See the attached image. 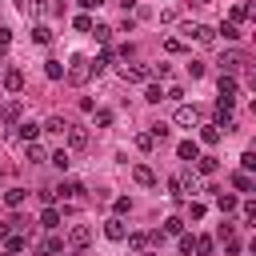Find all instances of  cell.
Instances as JSON below:
<instances>
[{"label": "cell", "mask_w": 256, "mask_h": 256, "mask_svg": "<svg viewBox=\"0 0 256 256\" xmlns=\"http://www.w3.org/2000/svg\"><path fill=\"white\" fill-rule=\"evenodd\" d=\"M4 88H8V92H20V88H24V72H20V68H8V72H4Z\"/></svg>", "instance_id": "ba28073f"}, {"label": "cell", "mask_w": 256, "mask_h": 256, "mask_svg": "<svg viewBox=\"0 0 256 256\" xmlns=\"http://www.w3.org/2000/svg\"><path fill=\"white\" fill-rule=\"evenodd\" d=\"M192 4H208V0H192Z\"/></svg>", "instance_id": "f6af8a7d"}, {"label": "cell", "mask_w": 256, "mask_h": 256, "mask_svg": "<svg viewBox=\"0 0 256 256\" xmlns=\"http://www.w3.org/2000/svg\"><path fill=\"white\" fill-rule=\"evenodd\" d=\"M44 76H48V80H60V76H64V64H60V60H44Z\"/></svg>", "instance_id": "2e32d148"}, {"label": "cell", "mask_w": 256, "mask_h": 256, "mask_svg": "<svg viewBox=\"0 0 256 256\" xmlns=\"http://www.w3.org/2000/svg\"><path fill=\"white\" fill-rule=\"evenodd\" d=\"M132 180H136V184H144V188H148V184H152V180H156V176H152V168H148V164H136V168H132Z\"/></svg>", "instance_id": "5bb4252c"}, {"label": "cell", "mask_w": 256, "mask_h": 256, "mask_svg": "<svg viewBox=\"0 0 256 256\" xmlns=\"http://www.w3.org/2000/svg\"><path fill=\"white\" fill-rule=\"evenodd\" d=\"M232 96H236V80H232L228 72H220V100H228V104H232Z\"/></svg>", "instance_id": "30bf717a"}, {"label": "cell", "mask_w": 256, "mask_h": 256, "mask_svg": "<svg viewBox=\"0 0 256 256\" xmlns=\"http://www.w3.org/2000/svg\"><path fill=\"white\" fill-rule=\"evenodd\" d=\"M196 168H200L204 176H212V172H216L220 164H216V156H196Z\"/></svg>", "instance_id": "ac0fdd59"}, {"label": "cell", "mask_w": 256, "mask_h": 256, "mask_svg": "<svg viewBox=\"0 0 256 256\" xmlns=\"http://www.w3.org/2000/svg\"><path fill=\"white\" fill-rule=\"evenodd\" d=\"M120 4H124V8H132V4H136V0H120Z\"/></svg>", "instance_id": "ee69618b"}, {"label": "cell", "mask_w": 256, "mask_h": 256, "mask_svg": "<svg viewBox=\"0 0 256 256\" xmlns=\"http://www.w3.org/2000/svg\"><path fill=\"white\" fill-rule=\"evenodd\" d=\"M0 116H4V120H16V116H20V104H16V100H8V104L0 108Z\"/></svg>", "instance_id": "f546056e"}, {"label": "cell", "mask_w": 256, "mask_h": 256, "mask_svg": "<svg viewBox=\"0 0 256 256\" xmlns=\"http://www.w3.org/2000/svg\"><path fill=\"white\" fill-rule=\"evenodd\" d=\"M96 124H100V128H108V124H112V112H108V108H100V112H96Z\"/></svg>", "instance_id": "836d02e7"}, {"label": "cell", "mask_w": 256, "mask_h": 256, "mask_svg": "<svg viewBox=\"0 0 256 256\" xmlns=\"http://www.w3.org/2000/svg\"><path fill=\"white\" fill-rule=\"evenodd\" d=\"M152 144H156V140H152V132H140V136H136V148H144V152H148Z\"/></svg>", "instance_id": "d6a6232c"}, {"label": "cell", "mask_w": 256, "mask_h": 256, "mask_svg": "<svg viewBox=\"0 0 256 256\" xmlns=\"http://www.w3.org/2000/svg\"><path fill=\"white\" fill-rule=\"evenodd\" d=\"M88 240H92V228H88V224H72V228H68V248H72V252H84Z\"/></svg>", "instance_id": "7a4b0ae2"}, {"label": "cell", "mask_w": 256, "mask_h": 256, "mask_svg": "<svg viewBox=\"0 0 256 256\" xmlns=\"http://www.w3.org/2000/svg\"><path fill=\"white\" fill-rule=\"evenodd\" d=\"M68 144H72V148H84V144H88V132L76 128V124H68Z\"/></svg>", "instance_id": "7c38bea8"}, {"label": "cell", "mask_w": 256, "mask_h": 256, "mask_svg": "<svg viewBox=\"0 0 256 256\" xmlns=\"http://www.w3.org/2000/svg\"><path fill=\"white\" fill-rule=\"evenodd\" d=\"M232 184H236V192H252V176H248V172H236Z\"/></svg>", "instance_id": "ffe728a7"}, {"label": "cell", "mask_w": 256, "mask_h": 256, "mask_svg": "<svg viewBox=\"0 0 256 256\" xmlns=\"http://www.w3.org/2000/svg\"><path fill=\"white\" fill-rule=\"evenodd\" d=\"M184 32H188V36H196V40H200V44H212V40H216V32H212V28H208V24H188V28H184Z\"/></svg>", "instance_id": "277c9868"}, {"label": "cell", "mask_w": 256, "mask_h": 256, "mask_svg": "<svg viewBox=\"0 0 256 256\" xmlns=\"http://www.w3.org/2000/svg\"><path fill=\"white\" fill-rule=\"evenodd\" d=\"M200 140H204V144H216V140H220V128H212V124H208V128L200 132Z\"/></svg>", "instance_id": "4dcf8cb0"}, {"label": "cell", "mask_w": 256, "mask_h": 256, "mask_svg": "<svg viewBox=\"0 0 256 256\" xmlns=\"http://www.w3.org/2000/svg\"><path fill=\"white\" fill-rule=\"evenodd\" d=\"M192 248H196V252H200V256H212V240H208V236H200V240H196V244H192Z\"/></svg>", "instance_id": "1f68e13d"}, {"label": "cell", "mask_w": 256, "mask_h": 256, "mask_svg": "<svg viewBox=\"0 0 256 256\" xmlns=\"http://www.w3.org/2000/svg\"><path fill=\"white\" fill-rule=\"evenodd\" d=\"M88 32H92L100 44H108V36H112V28H108V24H96V28H88Z\"/></svg>", "instance_id": "d4e9b609"}, {"label": "cell", "mask_w": 256, "mask_h": 256, "mask_svg": "<svg viewBox=\"0 0 256 256\" xmlns=\"http://www.w3.org/2000/svg\"><path fill=\"white\" fill-rule=\"evenodd\" d=\"M104 0H80V8H100Z\"/></svg>", "instance_id": "7bdbcfd3"}, {"label": "cell", "mask_w": 256, "mask_h": 256, "mask_svg": "<svg viewBox=\"0 0 256 256\" xmlns=\"http://www.w3.org/2000/svg\"><path fill=\"white\" fill-rule=\"evenodd\" d=\"M120 76H124L128 84H140V80H148V76H152V68H128V64H124V68H120Z\"/></svg>", "instance_id": "52a82bcc"}, {"label": "cell", "mask_w": 256, "mask_h": 256, "mask_svg": "<svg viewBox=\"0 0 256 256\" xmlns=\"http://www.w3.org/2000/svg\"><path fill=\"white\" fill-rule=\"evenodd\" d=\"M28 160H32V164H44V148H40V144H36V140H32V144H28Z\"/></svg>", "instance_id": "83f0119b"}, {"label": "cell", "mask_w": 256, "mask_h": 256, "mask_svg": "<svg viewBox=\"0 0 256 256\" xmlns=\"http://www.w3.org/2000/svg\"><path fill=\"white\" fill-rule=\"evenodd\" d=\"M72 24H76V32H88V28H92V20H88V16H76Z\"/></svg>", "instance_id": "d590c367"}, {"label": "cell", "mask_w": 256, "mask_h": 256, "mask_svg": "<svg viewBox=\"0 0 256 256\" xmlns=\"http://www.w3.org/2000/svg\"><path fill=\"white\" fill-rule=\"evenodd\" d=\"M40 132H52V136H64V132H68V120H64V116H48Z\"/></svg>", "instance_id": "9c48e42d"}, {"label": "cell", "mask_w": 256, "mask_h": 256, "mask_svg": "<svg viewBox=\"0 0 256 256\" xmlns=\"http://www.w3.org/2000/svg\"><path fill=\"white\" fill-rule=\"evenodd\" d=\"M216 208H220V212H236V196L220 192V196H216Z\"/></svg>", "instance_id": "44dd1931"}, {"label": "cell", "mask_w": 256, "mask_h": 256, "mask_svg": "<svg viewBox=\"0 0 256 256\" xmlns=\"http://www.w3.org/2000/svg\"><path fill=\"white\" fill-rule=\"evenodd\" d=\"M196 116H200V108H196V104H180V108H176V124H184V128H188V124H196Z\"/></svg>", "instance_id": "5b68a950"}, {"label": "cell", "mask_w": 256, "mask_h": 256, "mask_svg": "<svg viewBox=\"0 0 256 256\" xmlns=\"http://www.w3.org/2000/svg\"><path fill=\"white\" fill-rule=\"evenodd\" d=\"M8 44H12V32H8L4 24H0V48H8Z\"/></svg>", "instance_id": "b9f144b4"}, {"label": "cell", "mask_w": 256, "mask_h": 256, "mask_svg": "<svg viewBox=\"0 0 256 256\" xmlns=\"http://www.w3.org/2000/svg\"><path fill=\"white\" fill-rule=\"evenodd\" d=\"M220 64H224V72L232 76V72H236V68L244 64V52H224V60H220Z\"/></svg>", "instance_id": "8fae6325"}, {"label": "cell", "mask_w": 256, "mask_h": 256, "mask_svg": "<svg viewBox=\"0 0 256 256\" xmlns=\"http://www.w3.org/2000/svg\"><path fill=\"white\" fill-rule=\"evenodd\" d=\"M220 32H224V40H236V36H240V28H236V24H224Z\"/></svg>", "instance_id": "8d00e7d4"}, {"label": "cell", "mask_w": 256, "mask_h": 256, "mask_svg": "<svg viewBox=\"0 0 256 256\" xmlns=\"http://www.w3.org/2000/svg\"><path fill=\"white\" fill-rule=\"evenodd\" d=\"M188 72H192V80H200V76H204V64H200V60H192V64H188Z\"/></svg>", "instance_id": "74e56055"}, {"label": "cell", "mask_w": 256, "mask_h": 256, "mask_svg": "<svg viewBox=\"0 0 256 256\" xmlns=\"http://www.w3.org/2000/svg\"><path fill=\"white\" fill-rule=\"evenodd\" d=\"M240 164H244V172H252V168H256V156H252V152H244V156H240Z\"/></svg>", "instance_id": "f35d334b"}, {"label": "cell", "mask_w": 256, "mask_h": 256, "mask_svg": "<svg viewBox=\"0 0 256 256\" xmlns=\"http://www.w3.org/2000/svg\"><path fill=\"white\" fill-rule=\"evenodd\" d=\"M32 40H36V44H48V40H52V32H48L44 24H36V28H32Z\"/></svg>", "instance_id": "484cf974"}, {"label": "cell", "mask_w": 256, "mask_h": 256, "mask_svg": "<svg viewBox=\"0 0 256 256\" xmlns=\"http://www.w3.org/2000/svg\"><path fill=\"white\" fill-rule=\"evenodd\" d=\"M36 136H40V124H32V120H24V124H20V140H28V144H32Z\"/></svg>", "instance_id": "e0dca14e"}, {"label": "cell", "mask_w": 256, "mask_h": 256, "mask_svg": "<svg viewBox=\"0 0 256 256\" xmlns=\"http://www.w3.org/2000/svg\"><path fill=\"white\" fill-rule=\"evenodd\" d=\"M192 244H196V240H192V236H184V232H180V252H184V256H188V252H192Z\"/></svg>", "instance_id": "60d3db41"}, {"label": "cell", "mask_w": 256, "mask_h": 256, "mask_svg": "<svg viewBox=\"0 0 256 256\" xmlns=\"http://www.w3.org/2000/svg\"><path fill=\"white\" fill-rule=\"evenodd\" d=\"M164 232H168V236H180V232H184V220H180V216H168V220H164Z\"/></svg>", "instance_id": "603a6c76"}, {"label": "cell", "mask_w": 256, "mask_h": 256, "mask_svg": "<svg viewBox=\"0 0 256 256\" xmlns=\"http://www.w3.org/2000/svg\"><path fill=\"white\" fill-rule=\"evenodd\" d=\"M48 160H52V164H56V168H60V172H64V168H68V164H72V160H68V152H64V148H60V152H52V156H48Z\"/></svg>", "instance_id": "f1b7e54d"}, {"label": "cell", "mask_w": 256, "mask_h": 256, "mask_svg": "<svg viewBox=\"0 0 256 256\" xmlns=\"http://www.w3.org/2000/svg\"><path fill=\"white\" fill-rule=\"evenodd\" d=\"M144 100H148V104H160V100H164V92H160L156 84H148V88H144Z\"/></svg>", "instance_id": "4316f807"}, {"label": "cell", "mask_w": 256, "mask_h": 256, "mask_svg": "<svg viewBox=\"0 0 256 256\" xmlns=\"http://www.w3.org/2000/svg\"><path fill=\"white\" fill-rule=\"evenodd\" d=\"M60 252H64V240H60V236H48V240L36 248V256H60Z\"/></svg>", "instance_id": "8992f818"}, {"label": "cell", "mask_w": 256, "mask_h": 256, "mask_svg": "<svg viewBox=\"0 0 256 256\" xmlns=\"http://www.w3.org/2000/svg\"><path fill=\"white\" fill-rule=\"evenodd\" d=\"M104 236H108V240H124V236H128V228H124V220H120V216H112V220H104Z\"/></svg>", "instance_id": "3957f363"}, {"label": "cell", "mask_w": 256, "mask_h": 256, "mask_svg": "<svg viewBox=\"0 0 256 256\" xmlns=\"http://www.w3.org/2000/svg\"><path fill=\"white\" fill-rule=\"evenodd\" d=\"M128 240H132V248H140V252H144V244H148V236H144V232H132Z\"/></svg>", "instance_id": "e575fe53"}, {"label": "cell", "mask_w": 256, "mask_h": 256, "mask_svg": "<svg viewBox=\"0 0 256 256\" xmlns=\"http://www.w3.org/2000/svg\"><path fill=\"white\" fill-rule=\"evenodd\" d=\"M80 192H84V188H80L76 180H64V184H60V196H68V200H72V196H80Z\"/></svg>", "instance_id": "cb8c5ba5"}, {"label": "cell", "mask_w": 256, "mask_h": 256, "mask_svg": "<svg viewBox=\"0 0 256 256\" xmlns=\"http://www.w3.org/2000/svg\"><path fill=\"white\" fill-rule=\"evenodd\" d=\"M24 196H28L24 188H8V192H4V204H8V208H20V204H24Z\"/></svg>", "instance_id": "9a60e30c"}, {"label": "cell", "mask_w": 256, "mask_h": 256, "mask_svg": "<svg viewBox=\"0 0 256 256\" xmlns=\"http://www.w3.org/2000/svg\"><path fill=\"white\" fill-rule=\"evenodd\" d=\"M176 152H180V160H196V156H200V144H196V140H180Z\"/></svg>", "instance_id": "4fadbf2b"}, {"label": "cell", "mask_w": 256, "mask_h": 256, "mask_svg": "<svg viewBox=\"0 0 256 256\" xmlns=\"http://www.w3.org/2000/svg\"><path fill=\"white\" fill-rule=\"evenodd\" d=\"M40 224H44V228H56V224H60V212H56V208H44V212H40Z\"/></svg>", "instance_id": "7402d4cb"}, {"label": "cell", "mask_w": 256, "mask_h": 256, "mask_svg": "<svg viewBox=\"0 0 256 256\" xmlns=\"http://www.w3.org/2000/svg\"><path fill=\"white\" fill-rule=\"evenodd\" d=\"M140 256H156V252H140Z\"/></svg>", "instance_id": "bcb514c9"}, {"label": "cell", "mask_w": 256, "mask_h": 256, "mask_svg": "<svg viewBox=\"0 0 256 256\" xmlns=\"http://www.w3.org/2000/svg\"><path fill=\"white\" fill-rule=\"evenodd\" d=\"M248 16H252V4H236L232 8V24H244Z\"/></svg>", "instance_id": "d6986e66"}, {"label": "cell", "mask_w": 256, "mask_h": 256, "mask_svg": "<svg viewBox=\"0 0 256 256\" xmlns=\"http://www.w3.org/2000/svg\"><path fill=\"white\" fill-rule=\"evenodd\" d=\"M8 256H16V252H8Z\"/></svg>", "instance_id": "7dc6e473"}, {"label": "cell", "mask_w": 256, "mask_h": 256, "mask_svg": "<svg viewBox=\"0 0 256 256\" xmlns=\"http://www.w3.org/2000/svg\"><path fill=\"white\" fill-rule=\"evenodd\" d=\"M24 248V236H8V252H20Z\"/></svg>", "instance_id": "ab89813d"}, {"label": "cell", "mask_w": 256, "mask_h": 256, "mask_svg": "<svg viewBox=\"0 0 256 256\" xmlns=\"http://www.w3.org/2000/svg\"><path fill=\"white\" fill-rule=\"evenodd\" d=\"M64 76H68V80H72V84H84V80H88V76H92V60H88V56H80V52H76V56H72V60H68V68H64Z\"/></svg>", "instance_id": "6da1fadb"}]
</instances>
